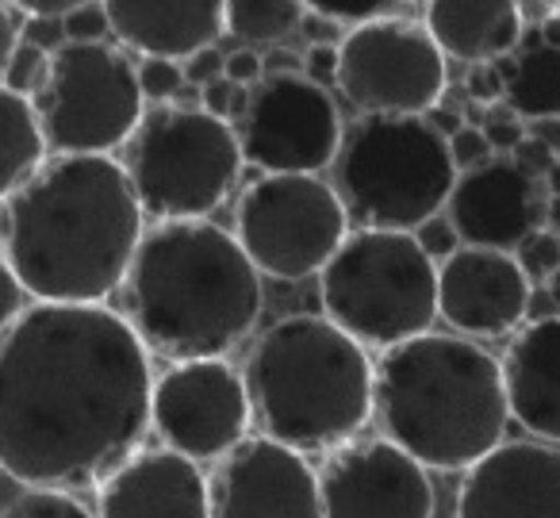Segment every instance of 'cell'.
Listing matches in <instances>:
<instances>
[{"label":"cell","mask_w":560,"mask_h":518,"mask_svg":"<svg viewBox=\"0 0 560 518\" xmlns=\"http://www.w3.org/2000/svg\"><path fill=\"white\" fill-rule=\"evenodd\" d=\"M541 181L529 177L514 158H491L480 170L457 173L445 204V219L472 250H518L534 231H545Z\"/></svg>","instance_id":"cell-16"},{"label":"cell","mask_w":560,"mask_h":518,"mask_svg":"<svg viewBox=\"0 0 560 518\" xmlns=\"http://www.w3.org/2000/svg\"><path fill=\"white\" fill-rule=\"evenodd\" d=\"M526 135L534 142H541V147H549L552 154H560V119H534L526 127Z\"/></svg>","instance_id":"cell-46"},{"label":"cell","mask_w":560,"mask_h":518,"mask_svg":"<svg viewBox=\"0 0 560 518\" xmlns=\"http://www.w3.org/2000/svg\"><path fill=\"white\" fill-rule=\"evenodd\" d=\"M119 292L147 354L170 365L226 357L254 334L265 308L261 273L211 219L150 227Z\"/></svg>","instance_id":"cell-3"},{"label":"cell","mask_w":560,"mask_h":518,"mask_svg":"<svg viewBox=\"0 0 560 518\" xmlns=\"http://www.w3.org/2000/svg\"><path fill=\"white\" fill-rule=\"evenodd\" d=\"M457 518H560V449L503 441L465 472Z\"/></svg>","instance_id":"cell-18"},{"label":"cell","mask_w":560,"mask_h":518,"mask_svg":"<svg viewBox=\"0 0 560 518\" xmlns=\"http://www.w3.org/2000/svg\"><path fill=\"white\" fill-rule=\"evenodd\" d=\"M47 66H50V55L27 47V43H20L9 58V70H4V89L32 101V96L43 89V81H47Z\"/></svg>","instance_id":"cell-29"},{"label":"cell","mask_w":560,"mask_h":518,"mask_svg":"<svg viewBox=\"0 0 560 518\" xmlns=\"http://www.w3.org/2000/svg\"><path fill=\"white\" fill-rule=\"evenodd\" d=\"M415 242H419V250L430 257V262H434V257H453L460 250L457 231H453V223L442 216H434L430 223H422L419 231H415Z\"/></svg>","instance_id":"cell-35"},{"label":"cell","mask_w":560,"mask_h":518,"mask_svg":"<svg viewBox=\"0 0 560 518\" xmlns=\"http://www.w3.org/2000/svg\"><path fill=\"white\" fill-rule=\"evenodd\" d=\"M20 311H24V288L12 277L9 262L0 257V338L9 334V326L20 319Z\"/></svg>","instance_id":"cell-38"},{"label":"cell","mask_w":560,"mask_h":518,"mask_svg":"<svg viewBox=\"0 0 560 518\" xmlns=\"http://www.w3.org/2000/svg\"><path fill=\"white\" fill-rule=\"evenodd\" d=\"M261 73L265 78H284V73H300V58L284 47H272L269 55L261 58Z\"/></svg>","instance_id":"cell-43"},{"label":"cell","mask_w":560,"mask_h":518,"mask_svg":"<svg viewBox=\"0 0 560 518\" xmlns=\"http://www.w3.org/2000/svg\"><path fill=\"white\" fill-rule=\"evenodd\" d=\"M62 32L66 43H108V12L104 4H73L62 16Z\"/></svg>","instance_id":"cell-31"},{"label":"cell","mask_w":560,"mask_h":518,"mask_svg":"<svg viewBox=\"0 0 560 518\" xmlns=\"http://www.w3.org/2000/svg\"><path fill=\"white\" fill-rule=\"evenodd\" d=\"M465 96H468V104H476V108H495V104L503 101V78H499L495 62L468 66Z\"/></svg>","instance_id":"cell-34"},{"label":"cell","mask_w":560,"mask_h":518,"mask_svg":"<svg viewBox=\"0 0 560 518\" xmlns=\"http://www.w3.org/2000/svg\"><path fill=\"white\" fill-rule=\"evenodd\" d=\"M108 27L127 50L162 62H188L200 50L215 47L223 27V4L219 0H196V4H154V0H112L104 4Z\"/></svg>","instance_id":"cell-21"},{"label":"cell","mask_w":560,"mask_h":518,"mask_svg":"<svg viewBox=\"0 0 560 518\" xmlns=\"http://www.w3.org/2000/svg\"><path fill=\"white\" fill-rule=\"evenodd\" d=\"M304 78L319 89H327V81L338 78V47L335 43H315V47L307 50L304 55Z\"/></svg>","instance_id":"cell-39"},{"label":"cell","mask_w":560,"mask_h":518,"mask_svg":"<svg viewBox=\"0 0 560 518\" xmlns=\"http://www.w3.org/2000/svg\"><path fill=\"white\" fill-rule=\"evenodd\" d=\"M545 181H549V196H560V162L552 165L549 173H545Z\"/></svg>","instance_id":"cell-49"},{"label":"cell","mask_w":560,"mask_h":518,"mask_svg":"<svg viewBox=\"0 0 560 518\" xmlns=\"http://www.w3.org/2000/svg\"><path fill=\"white\" fill-rule=\"evenodd\" d=\"M514 162H518L522 170L529 173V177H537V181H541L545 173H549L552 165L560 162V158L552 154L549 147H541V142H534V139H529V135H526V139H522V147L514 150Z\"/></svg>","instance_id":"cell-41"},{"label":"cell","mask_w":560,"mask_h":518,"mask_svg":"<svg viewBox=\"0 0 560 518\" xmlns=\"http://www.w3.org/2000/svg\"><path fill=\"white\" fill-rule=\"evenodd\" d=\"M238 246L272 280H307L327 269L350 234L335 188L319 177H257L242 193Z\"/></svg>","instance_id":"cell-10"},{"label":"cell","mask_w":560,"mask_h":518,"mask_svg":"<svg viewBox=\"0 0 560 518\" xmlns=\"http://www.w3.org/2000/svg\"><path fill=\"white\" fill-rule=\"evenodd\" d=\"M43 162H47V142L32 101L0 85V204L20 185H27Z\"/></svg>","instance_id":"cell-24"},{"label":"cell","mask_w":560,"mask_h":518,"mask_svg":"<svg viewBox=\"0 0 560 518\" xmlns=\"http://www.w3.org/2000/svg\"><path fill=\"white\" fill-rule=\"evenodd\" d=\"M518 9V24H522V32H534V27H541L545 20H552L557 16V4H549V0H526V4H514Z\"/></svg>","instance_id":"cell-44"},{"label":"cell","mask_w":560,"mask_h":518,"mask_svg":"<svg viewBox=\"0 0 560 518\" xmlns=\"http://www.w3.org/2000/svg\"><path fill=\"white\" fill-rule=\"evenodd\" d=\"M180 73H185V85L208 89V85H215V81L226 78V55L215 47H208V50H200V55L188 58V62L180 66Z\"/></svg>","instance_id":"cell-36"},{"label":"cell","mask_w":560,"mask_h":518,"mask_svg":"<svg viewBox=\"0 0 560 518\" xmlns=\"http://www.w3.org/2000/svg\"><path fill=\"white\" fill-rule=\"evenodd\" d=\"M119 165L131 181L142 219L188 223L211 216L234 193L242 150L234 127L211 119L208 112L158 104L127 139Z\"/></svg>","instance_id":"cell-8"},{"label":"cell","mask_w":560,"mask_h":518,"mask_svg":"<svg viewBox=\"0 0 560 518\" xmlns=\"http://www.w3.org/2000/svg\"><path fill=\"white\" fill-rule=\"evenodd\" d=\"M307 12L335 27H346V32L384 24V20H419L411 4H384V0H312Z\"/></svg>","instance_id":"cell-26"},{"label":"cell","mask_w":560,"mask_h":518,"mask_svg":"<svg viewBox=\"0 0 560 518\" xmlns=\"http://www.w3.org/2000/svg\"><path fill=\"white\" fill-rule=\"evenodd\" d=\"M545 288H549V300H552V303H557V308H560V269L552 273V277H549V285H545Z\"/></svg>","instance_id":"cell-50"},{"label":"cell","mask_w":560,"mask_h":518,"mask_svg":"<svg viewBox=\"0 0 560 518\" xmlns=\"http://www.w3.org/2000/svg\"><path fill=\"white\" fill-rule=\"evenodd\" d=\"M335 196L361 231L415 234L442 216L457 185L445 139L422 116H361L342 127L330 162Z\"/></svg>","instance_id":"cell-6"},{"label":"cell","mask_w":560,"mask_h":518,"mask_svg":"<svg viewBox=\"0 0 560 518\" xmlns=\"http://www.w3.org/2000/svg\"><path fill=\"white\" fill-rule=\"evenodd\" d=\"M261 55L257 50H234V55H226V81L238 89H254L257 81H261Z\"/></svg>","instance_id":"cell-40"},{"label":"cell","mask_w":560,"mask_h":518,"mask_svg":"<svg viewBox=\"0 0 560 518\" xmlns=\"http://www.w3.org/2000/svg\"><path fill=\"white\" fill-rule=\"evenodd\" d=\"M537 32H541V43H545V47L560 50V12H557L552 20H545V24L537 27Z\"/></svg>","instance_id":"cell-47"},{"label":"cell","mask_w":560,"mask_h":518,"mask_svg":"<svg viewBox=\"0 0 560 518\" xmlns=\"http://www.w3.org/2000/svg\"><path fill=\"white\" fill-rule=\"evenodd\" d=\"M142 234L116 158H47L0 204V257L35 303H104L124 288Z\"/></svg>","instance_id":"cell-2"},{"label":"cell","mask_w":560,"mask_h":518,"mask_svg":"<svg viewBox=\"0 0 560 518\" xmlns=\"http://www.w3.org/2000/svg\"><path fill=\"white\" fill-rule=\"evenodd\" d=\"M373 411L396 449L434 472H468L503 446V365L457 334H419L373 365Z\"/></svg>","instance_id":"cell-4"},{"label":"cell","mask_w":560,"mask_h":518,"mask_svg":"<svg viewBox=\"0 0 560 518\" xmlns=\"http://www.w3.org/2000/svg\"><path fill=\"white\" fill-rule=\"evenodd\" d=\"M0 510H4V507H0Z\"/></svg>","instance_id":"cell-52"},{"label":"cell","mask_w":560,"mask_h":518,"mask_svg":"<svg viewBox=\"0 0 560 518\" xmlns=\"http://www.w3.org/2000/svg\"><path fill=\"white\" fill-rule=\"evenodd\" d=\"M522 55L503 89L506 112L518 119H560V50L545 47L541 32H522Z\"/></svg>","instance_id":"cell-23"},{"label":"cell","mask_w":560,"mask_h":518,"mask_svg":"<svg viewBox=\"0 0 560 518\" xmlns=\"http://www.w3.org/2000/svg\"><path fill=\"white\" fill-rule=\"evenodd\" d=\"M150 426L170 453L192 464L226 457L249 430L242 372L226 357L170 365L150 392Z\"/></svg>","instance_id":"cell-13"},{"label":"cell","mask_w":560,"mask_h":518,"mask_svg":"<svg viewBox=\"0 0 560 518\" xmlns=\"http://www.w3.org/2000/svg\"><path fill=\"white\" fill-rule=\"evenodd\" d=\"M422 27L445 58L465 66L499 62L522 39L514 0H430Z\"/></svg>","instance_id":"cell-22"},{"label":"cell","mask_w":560,"mask_h":518,"mask_svg":"<svg viewBox=\"0 0 560 518\" xmlns=\"http://www.w3.org/2000/svg\"><path fill=\"white\" fill-rule=\"evenodd\" d=\"M445 55L419 20H384L346 32L335 85L361 116L411 119L438 108L445 93Z\"/></svg>","instance_id":"cell-11"},{"label":"cell","mask_w":560,"mask_h":518,"mask_svg":"<svg viewBox=\"0 0 560 518\" xmlns=\"http://www.w3.org/2000/svg\"><path fill=\"white\" fill-rule=\"evenodd\" d=\"M20 24H24V16L12 4H0V85H4V70H9L12 50L20 47Z\"/></svg>","instance_id":"cell-42"},{"label":"cell","mask_w":560,"mask_h":518,"mask_svg":"<svg viewBox=\"0 0 560 518\" xmlns=\"http://www.w3.org/2000/svg\"><path fill=\"white\" fill-rule=\"evenodd\" d=\"M32 108L47 154L112 158L147 116L139 66L112 43H62Z\"/></svg>","instance_id":"cell-9"},{"label":"cell","mask_w":560,"mask_h":518,"mask_svg":"<svg viewBox=\"0 0 560 518\" xmlns=\"http://www.w3.org/2000/svg\"><path fill=\"white\" fill-rule=\"evenodd\" d=\"M323 518H434V487L388 438L350 441L319 472Z\"/></svg>","instance_id":"cell-15"},{"label":"cell","mask_w":560,"mask_h":518,"mask_svg":"<svg viewBox=\"0 0 560 518\" xmlns=\"http://www.w3.org/2000/svg\"><path fill=\"white\" fill-rule=\"evenodd\" d=\"M483 139H488L491 154L495 150H503V154H514V150L522 147V139H526V127H522L518 116H511V112H499L491 108L488 116H483Z\"/></svg>","instance_id":"cell-33"},{"label":"cell","mask_w":560,"mask_h":518,"mask_svg":"<svg viewBox=\"0 0 560 518\" xmlns=\"http://www.w3.org/2000/svg\"><path fill=\"white\" fill-rule=\"evenodd\" d=\"M0 518H96L78 495L50 492V487H24L16 499L4 503Z\"/></svg>","instance_id":"cell-27"},{"label":"cell","mask_w":560,"mask_h":518,"mask_svg":"<svg viewBox=\"0 0 560 518\" xmlns=\"http://www.w3.org/2000/svg\"><path fill=\"white\" fill-rule=\"evenodd\" d=\"M307 4H300V0H261V4L234 0V4H223V27L242 43H280L284 35L300 32Z\"/></svg>","instance_id":"cell-25"},{"label":"cell","mask_w":560,"mask_h":518,"mask_svg":"<svg viewBox=\"0 0 560 518\" xmlns=\"http://www.w3.org/2000/svg\"><path fill=\"white\" fill-rule=\"evenodd\" d=\"M534 288L511 254L460 246L438 269V315L468 338H503L529 315Z\"/></svg>","instance_id":"cell-17"},{"label":"cell","mask_w":560,"mask_h":518,"mask_svg":"<svg viewBox=\"0 0 560 518\" xmlns=\"http://www.w3.org/2000/svg\"><path fill=\"white\" fill-rule=\"evenodd\" d=\"M545 231L560 234V196H549V200H545Z\"/></svg>","instance_id":"cell-48"},{"label":"cell","mask_w":560,"mask_h":518,"mask_svg":"<svg viewBox=\"0 0 560 518\" xmlns=\"http://www.w3.org/2000/svg\"><path fill=\"white\" fill-rule=\"evenodd\" d=\"M20 43H27V47H35V50H43V55H55V50L66 43L62 20L24 16V24H20Z\"/></svg>","instance_id":"cell-37"},{"label":"cell","mask_w":560,"mask_h":518,"mask_svg":"<svg viewBox=\"0 0 560 518\" xmlns=\"http://www.w3.org/2000/svg\"><path fill=\"white\" fill-rule=\"evenodd\" d=\"M422 119H427V124L434 127V131L442 135V139H453V135H457L460 127H465V116H460L457 108H445V104H442V108H430Z\"/></svg>","instance_id":"cell-45"},{"label":"cell","mask_w":560,"mask_h":518,"mask_svg":"<svg viewBox=\"0 0 560 518\" xmlns=\"http://www.w3.org/2000/svg\"><path fill=\"white\" fill-rule=\"evenodd\" d=\"M445 147H450V162L457 173L480 170L483 162H491V147H488V139H483L480 127H460L453 139H445Z\"/></svg>","instance_id":"cell-32"},{"label":"cell","mask_w":560,"mask_h":518,"mask_svg":"<svg viewBox=\"0 0 560 518\" xmlns=\"http://www.w3.org/2000/svg\"><path fill=\"white\" fill-rule=\"evenodd\" d=\"M96 518H208V476L170 449H139L96 487Z\"/></svg>","instance_id":"cell-19"},{"label":"cell","mask_w":560,"mask_h":518,"mask_svg":"<svg viewBox=\"0 0 560 518\" xmlns=\"http://www.w3.org/2000/svg\"><path fill=\"white\" fill-rule=\"evenodd\" d=\"M150 354L108 303H32L0 338V472L89 492L142 449Z\"/></svg>","instance_id":"cell-1"},{"label":"cell","mask_w":560,"mask_h":518,"mask_svg":"<svg viewBox=\"0 0 560 518\" xmlns=\"http://www.w3.org/2000/svg\"><path fill=\"white\" fill-rule=\"evenodd\" d=\"M514 265L526 277V285H549V277L560 269V239L552 231H534L518 250H514Z\"/></svg>","instance_id":"cell-28"},{"label":"cell","mask_w":560,"mask_h":518,"mask_svg":"<svg viewBox=\"0 0 560 518\" xmlns=\"http://www.w3.org/2000/svg\"><path fill=\"white\" fill-rule=\"evenodd\" d=\"M208 518H323L319 476L296 449L242 438L208 476Z\"/></svg>","instance_id":"cell-14"},{"label":"cell","mask_w":560,"mask_h":518,"mask_svg":"<svg viewBox=\"0 0 560 518\" xmlns=\"http://www.w3.org/2000/svg\"><path fill=\"white\" fill-rule=\"evenodd\" d=\"M234 139L242 162H254L265 177H319L338 154L342 116L335 96L304 73L261 78L249 89Z\"/></svg>","instance_id":"cell-12"},{"label":"cell","mask_w":560,"mask_h":518,"mask_svg":"<svg viewBox=\"0 0 560 518\" xmlns=\"http://www.w3.org/2000/svg\"><path fill=\"white\" fill-rule=\"evenodd\" d=\"M503 392L511 418L534 438L560 441V315L526 323L503 357Z\"/></svg>","instance_id":"cell-20"},{"label":"cell","mask_w":560,"mask_h":518,"mask_svg":"<svg viewBox=\"0 0 560 518\" xmlns=\"http://www.w3.org/2000/svg\"><path fill=\"white\" fill-rule=\"evenodd\" d=\"M180 85H185V73H180L177 62H162V58H142V66H139L142 101L170 104L173 96L180 93Z\"/></svg>","instance_id":"cell-30"},{"label":"cell","mask_w":560,"mask_h":518,"mask_svg":"<svg viewBox=\"0 0 560 518\" xmlns=\"http://www.w3.org/2000/svg\"><path fill=\"white\" fill-rule=\"evenodd\" d=\"M323 311L358 346H404L438 319V265L415 234L353 231L319 273Z\"/></svg>","instance_id":"cell-7"},{"label":"cell","mask_w":560,"mask_h":518,"mask_svg":"<svg viewBox=\"0 0 560 518\" xmlns=\"http://www.w3.org/2000/svg\"><path fill=\"white\" fill-rule=\"evenodd\" d=\"M557 12H560V4H557Z\"/></svg>","instance_id":"cell-51"},{"label":"cell","mask_w":560,"mask_h":518,"mask_svg":"<svg viewBox=\"0 0 560 518\" xmlns=\"http://www.w3.org/2000/svg\"><path fill=\"white\" fill-rule=\"evenodd\" d=\"M249 415L296 453H335L373 418V361L323 315L277 319L242 369Z\"/></svg>","instance_id":"cell-5"}]
</instances>
